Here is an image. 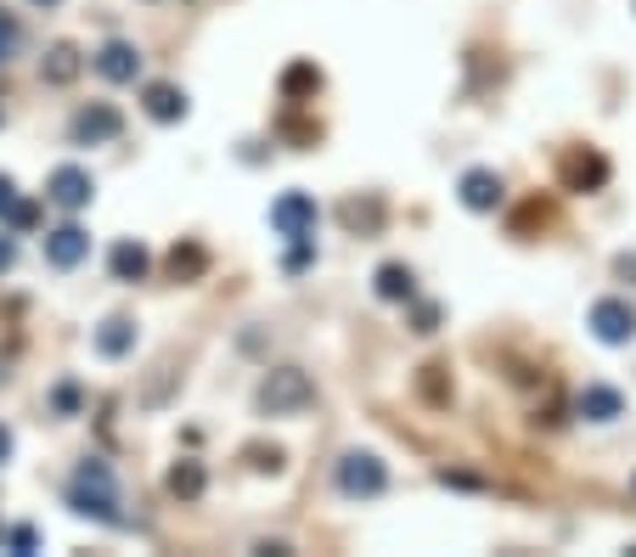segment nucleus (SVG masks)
I'll use <instances>...</instances> for the list:
<instances>
[{
    "label": "nucleus",
    "instance_id": "f257e3e1",
    "mask_svg": "<svg viewBox=\"0 0 636 557\" xmlns=\"http://www.w3.org/2000/svg\"><path fill=\"white\" fill-rule=\"evenodd\" d=\"M68 507L79 518H97V524H119V485L108 474V461H79V474L68 485Z\"/></svg>",
    "mask_w": 636,
    "mask_h": 557
},
{
    "label": "nucleus",
    "instance_id": "f03ea898",
    "mask_svg": "<svg viewBox=\"0 0 636 557\" xmlns=\"http://www.w3.org/2000/svg\"><path fill=\"white\" fill-rule=\"evenodd\" d=\"M254 406H259L265 417H299V411H310V406H316V384H310V371H299V366H277V371H265V384H259Z\"/></svg>",
    "mask_w": 636,
    "mask_h": 557
},
{
    "label": "nucleus",
    "instance_id": "7ed1b4c3",
    "mask_svg": "<svg viewBox=\"0 0 636 557\" xmlns=\"http://www.w3.org/2000/svg\"><path fill=\"white\" fill-rule=\"evenodd\" d=\"M384 485H389V468L372 450H349L338 461V490L344 496H384Z\"/></svg>",
    "mask_w": 636,
    "mask_h": 557
},
{
    "label": "nucleus",
    "instance_id": "20e7f679",
    "mask_svg": "<svg viewBox=\"0 0 636 557\" xmlns=\"http://www.w3.org/2000/svg\"><path fill=\"white\" fill-rule=\"evenodd\" d=\"M119 130H125V113H119L113 102H90V108H79V113H73V125H68V136H73L79 147L119 141Z\"/></svg>",
    "mask_w": 636,
    "mask_h": 557
},
{
    "label": "nucleus",
    "instance_id": "39448f33",
    "mask_svg": "<svg viewBox=\"0 0 636 557\" xmlns=\"http://www.w3.org/2000/svg\"><path fill=\"white\" fill-rule=\"evenodd\" d=\"M46 198L73 215V209H85L90 198H97V180H90V169H79V163H62V169H51V180H46Z\"/></svg>",
    "mask_w": 636,
    "mask_h": 557
},
{
    "label": "nucleus",
    "instance_id": "423d86ee",
    "mask_svg": "<svg viewBox=\"0 0 636 557\" xmlns=\"http://www.w3.org/2000/svg\"><path fill=\"white\" fill-rule=\"evenodd\" d=\"M457 198H463V209H474V215H496L501 198H507V186H501L496 169H468V175L457 180Z\"/></svg>",
    "mask_w": 636,
    "mask_h": 557
},
{
    "label": "nucleus",
    "instance_id": "0eeeda50",
    "mask_svg": "<svg viewBox=\"0 0 636 557\" xmlns=\"http://www.w3.org/2000/svg\"><path fill=\"white\" fill-rule=\"evenodd\" d=\"M592 332L619 349V344L636 338V310H630L625 299H597V305H592Z\"/></svg>",
    "mask_w": 636,
    "mask_h": 557
},
{
    "label": "nucleus",
    "instance_id": "6e6552de",
    "mask_svg": "<svg viewBox=\"0 0 636 557\" xmlns=\"http://www.w3.org/2000/svg\"><path fill=\"white\" fill-rule=\"evenodd\" d=\"M603 180H608V158H603L597 147L564 152V186H569V192H597Z\"/></svg>",
    "mask_w": 636,
    "mask_h": 557
},
{
    "label": "nucleus",
    "instance_id": "1a4fd4ad",
    "mask_svg": "<svg viewBox=\"0 0 636 557\" xmlns=\"http://www.w3.org/2000/svg\"><path fill=\"white\" fill-rule=\"evenodd\" d=\"M270 226H277L282 237H310V231H316V198L282 192L277 203H270Z\"/></svg>",
    "mask_w": 636,
    "mask_h": 557
},
{
    "label": "nucleus",
    "instance_id": "9d476101",
    "mask_svg": "<svg viewBox=\"0 0 636 557\" xmlns=\"http://www.w3.org/2000/svg\"><path fill=\"white\" fill-rule=\"evenodd\" d=\"M85 253H90V231H85V226H73V220H68V226L46 231V259H51L57 270H73Z\"/></svg>",
    "mask_w": 636,
    "mask_h": 557
},
{
    "label": "nucleus",
    "instance_id": "9b49d317",
    "mask_svg": "<svg viewBox=\"0 0 636 557\" xmlns=\"http://www.w3.org/2000/svg\"><path fill=\"white\" fill-rule=\"evenodd\" d=\"M141 108H147L152 125H180V119H187V97H180L175 84H163V79H152L141 90Z\"/></svg>",
    "mask_w": 636,
    "mask_h": 557
},
{
    "label": "nucleus",
    "instance_id": "f8f14e48",
    "mask_svg": "<svg viewBox=\"0 0 636 557\" xmlns=\"http://www.w3.org/2000/svg\"><path fill=\"white\" fill-rule=\"evenodd\" d=\"M79 68H85V51H79L73 40H57V46H46V57H40V79H46V84H73Z\"/></svg>",
    "mask_w": 636,
    "mask_h": 557
},
{
    "label": "nucleus",
    "instance_id": "ddd939ff",
    "mask_svg": "<svg viewBox=\"0 0 636 557\" xmlns=\"http://www.w3.org/2000/svg\"><path fill=\"white\" fill-rule=\"evenodd\" d=\"M97 73L113 79V84H130V79L141 73V51H136L130 40H108V46L97 51Z\"/></svg>",
    "mask_w": 636,
    "mask_h": 557
},
{
    "label": "nucleus",
    "instance_id": "4468645a",
    "mask_svg": "<svg viewBox=\"0 0 636 557\" xmlns=\"http://www.w3.org/2000/svg\"><path fill=\"white\" fill-rule=\"evenodd\" d=\"M575 411H580L586 422H614V417L625 411V400H619V389H608V384H592V389H580Z\"/></svg>",
    "mask_w": 636,
    "mask_h": 557
},
{
    "label": "nucleus",
    "instance_id": "2eb2a0df",
    "mask_svg": "<svg viewBox=\"0 0 636 557\" xmlns=\"http://www.w3.org/2000/svg\"><path fill=\"white\" fill-rule=\"evenodd\" d=\"M378 299H389V305H411V299H417V276H411L400 259L378 265Z\"/></svg>",
    "mask_w": 636,
    "mask_h": 557
},
{
    "label": "nucleus",
    "instance_id": "dca6fc26",
    "mask_svg": "<svg viewBox=\"0 0 636 557\" xmlns=\"http://www.w3.org/2000/svg\"><path fill=\"white\" fill-rule=\"evenodd\" d=\"M130 349H136V321H130V316H108V321L97 327V355L119 360V355H130Z\"/></svg>",
    "mask_w": 636,
    "mask_h": 557
},
{
    "label": "nucleus",
    "instance_id": "f3484780",
    "mask_svg": "<svg viewBox=\"0 0 636 557\" xmlns=\"http://www.w3.org/2000/svg\"><path fill=\"white\" fill-rule=\"evenodd\" d=\"M108 270L119 276V282H141V276L152 270V253H147L141 242H113V253H108Z\"/></svg>",
    "mask_w": 636,
    "mask_h": 557
},
{
    "label": "nucleus",
    "instance_id": "a211bd4d",
    "mask_svg": "<svg viewBox=\"0 0 636 557\" xmlns=\"http://www.w3.org/2000/svg\"><path fill=\"white\" fill-rule=\"evenodd\" d=\"M209 490V474H203V461H175V468H169V496H180V501H198Z\"/></svg>",
    "mask_w": 636,
    "mask_h": 557
},
{
    "label": "nucleus",
    "instance_id": "6ab92c4d",
    "mask_svg": "<svg viewBox=\"0 0 636 557\" xmlns=\"http://www.w3.org/2000/svg\"><path fill=\"white\" fill-rule=\"evenodd\" d=\"M203 270H209V253L198 242H175L169 248V276H175V282H198Z\"/></svg>",
    "mask_w": 636,
    "mask_h": 557
},
{
    "label": "nucleus",
    "instance_id": "aec40b11",
    "mask_svg": "<svg viewBox=\"0 0 636 557\" xmlns=\"http://www.w3.org/2000/svg\"><path fill=\"white\" fill-rule=\"evenodd\" d=\"M338 220H344L349 231H367V237H372V231L384 226V203H378V198H349V203L338 209Z\"/></svg>",
    "mask_w": 636,
    "mask_h": 557
},
{
    "label": "nucleus",
    "instance_id": "412c9836",
    "mask_svg": "<svg viewBox=\"0 0 636 557\" xmlns=\"http://www.w3.org/2000/svg\"><path fill=\"white\" fill-rule=\"evenodd\" d=\"M417 395H423L428 406H450V366H445V360H428V366L417 371Z\"/></svg>",
    "mask_w": 636,
    "mask_h": 557
},
{
    "label": "nucleus",
    "instance_id": "4be33fe9",
    "mask_svg": "<svg viewBox=\"0 0 636 557\" xmlns=\"http://www.w3.org/2000/svg\"><path fill=\"white\" fill-rule=\"evenodd\" d=\"M321 90V68L316 62H294L288 73H282V97L288 102H305V97H316Z\"/></svg>",
    "mask_w": 636,
    "mask_h": 557
},
{
    "label": "nucleus",
    "instance_id": "5701e85b",
    "mask_svg": "<svg viewBox=\"0 0 636 557\" xmlns=\"http://www.w3.org/2000/svg\"><path fill=\"white\" fill-rule=\"evenodd\" d=\"M242 456H248V468H254V474H282V468H288V456H282L277 445H248Z\"/></svg>",
    "mask_w": 636,
    "mask_h": 557
},
{
    "label": "nucleus",
    "instance_id": "b1692460",
    "mask_svg": "<svg viewBox=\"0 0 636 557\" xmlns=\"http://www.w3.org/2000/svg\"><path fill=\"white\" fill-rule=\"evenodd\" d=\"M18 40H23V29H18V18H12V12H0V62H7V57L18 51Z\"/></svg>",
    "mask_w": 636,
    "mask_h": 557
},
{
    "label": "nucleus",
    "instance_id": "393cba45",
    "mask_svg": "<svg viewBox=\"0 0 636 557\" xmlns=\"http://www.w3.org/2000/svg\"><path fill=\"white\" fill-rule=\"evenodd\" d=\"M7 546H12V551H18V557H29V551H34V546H40V535H34V529H29V524H18V529H7Z\"/></svg>",
    "mask_w": 636,
    "mask_h": 557
},
{
    "label": "nucleus",
    "instance_id": "a878e982",
    "mask_svg": "<svg viewBox=\"0 0 636 557\" xmlns=\"http://www.w3.org/2000/svg\"><path fill=\"white\" fill-rule=\"evenodd\" d=\"M411 332H439V305H417L411 310Z\"/></svg>",
    "mask_w": 636,
    "mask_h": 557
},
{
    "label": "nucleus",
    "instance_id": "bb28decb",
    "mask_svg": "<svg viewBox=\"0 0 636 557\" xmlns=\"http://www.w3.org/2000/svg\"><path fill=\"white\" fill-rule=\"evenodd\" d=\"M7 220H12V226H18V231H29V226H34V220H40V209H34V203H23V198H18V209H12V215H7Z\"/></svg>",
    "mask_w": 636,
    "mask_h": 557
},
{
    "label": "nucleus",
    "instance_id": "cd10ccee",
    "mask_svg": "<svg viewBox=\"0 0 636 557\" xmlns=\"http://www.w3.org/2000/svg\"><path fill=\"white\" fill-rule=\"evenodd\" d=\"M18 209V186H12V175H0V215H12Z\"/></svg>",
    "mask_w": 636,
    "mask_h": 557
},
{
    "label": "nucleus",
    "instance_id": "c85d7f7f",
    "mask_svg": "<svg viewBox=\"0 0 636 557\" xmlns=\"http://www.w3.org/2000/svg\"><path fill=\"white\" fill-rule=\"evenodd\" d=\"M51 406H57V411H73V406H79V389H73V384H62V389L51 395Z\"/></svg>",
    "mask_w": 636,
    "mask_h": 557
},
{
    "label": "nucleus",
    "instance_id": "c756f323",
    "mask_svg": "<svg viewBox=\"0 0 636 557\" xmlns=\"http://www.w3.org/2000/svg\"><path fill=\"white\" fill-rule=\"evenodd\" d=\"M614 276H619V282H636V253H619L614 259Z\"/></svg>",
    "mask_w": 636,
    "mask_h": 557
},
{
    "label": "nucleus",
    "instance_id": "7c9ffc66",
    "mask_svg": "<svg viewBox=\"0 0 636 557\" xmlns=\"http://www.w3.org/2000/svg\"><path fill=\"white\" fill-rule=\"evenodd\" d=\"M12 265H18V242L0 237V270H12Z\"/></svg>",
    "mask_w": 636,
    "mask_h": 557
},
{
    "label": "nucleus",
    "instance_id": "2f4dec72",
    "mask_svg": "<svg viewBox=\"0 0 636 557\" xmlns=\"http://www.w3.org/2000/svg\"><path fill=\"white\" fill-rule=\"evenodd\" d=\"M12 456V428H0V461Z\"/></svg>",
    "mask_w": 636,
    "mask_h": 557
},
{
    "label": "nucleus",
    "instance_id": "473e14b6",
    "mask_svg": "<svg viewBox=\"0 0 636 557\" xmlns=\"http://www.w3.org/2000/svg\"><path fill=\"white\" fill-rule=\"evenodd\" d=\"M34 7H57V0H34Z\"/></svg>",
    "mask_w": 636,
    "mask_h": 557
},
{
    "label": "nucleus",
    "instance_id": "72a5a7b5",
    "mask_svg": "<svg viewBox=\"0 0 636 557\" xmlns=\"http://www.w3.org/2000/svg\"><path fill=\"white\" fill-rule=\"evenodd\" d=\"M0 540H7V529H0Z\"/></svg>",
    "mask_w": 636,
    "mask_h": 557
}]
</instances>
